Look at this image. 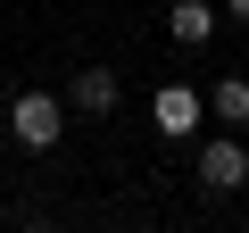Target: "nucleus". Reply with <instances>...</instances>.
Here are the masks:
<instances>
[{"instance_id":"1","label":"nucleus","mask_w":249,"mask_h":233,"mask_svg":"<svg viewBox=\"0 0 249 233\" xmlns=\"http://www.w3.org/2000/svg\"><path fill=\"white\" fill-rule=\"evenodd\" d=\"M9 134H17L25 150H50V142L67 134V100H58V92H17V100H9Z\"/></svg>"},{"instance_id":"2","label":"nucleus","mask_w":249,"mask_h":233,"mask_svg":"<svg viewBox=\"0 0 249 233\" xmlns=\"http://www.w3.org/2000/svg\"><path fill=\"white\" fill-rule=\"evenodd\" d=\"M150 116H158V134H199V92L191 83H158V100H150Z\"/></svg>"},{"instance_id":"3","label":"nucleus","mask_w":249,"mask_h":233,"mask_svg":"<svg viewBox=\"0 0 249 233\" xmlns=\"http://www.w3.org/2000/svg\"><path fill=\"white\" fill-rule=\"evenodd\" d=\"M199 183H208V192H241V183H249V150H241V142H208V150H199Z\"/></svg>"},{"instance_id":"4","label":"nucleus","mask_w":249,"mask_h":233,"mask_svg":"<svg viewBox=\"0 0 249 233\" xmlns=\"http://www.w3.org/2000/svg\"><path fill=\"white\" fill-rule=\"evenodd\" d=\"M67 108H75V116H108V108H116V75H108V67H83L75 92H67Z\"/></svg>"},{"instance_id":"5","label":"nucleus","mask_w":249,"mask_h":233,"mask_svg":"<svg viewBox=\"0 0 249 233\" xmlns=\"http://www.w3.org/2000/svg\"><path fill=\"white\" fill-rule=\"evenodd\" d=\"M166 34L199 50V42H216V9H208V0H175V9H166Z\"/></svg>"},{"instance_id":"6","label":"nucleus","mask_w":249,"mask_h":233,"mask_svg":"<svg viewBox=\"0 0 249 233\" xmlns=\"http://www.w3.org/2000/svg\"><path fill=\"white\" fill-rule=\"evenodd\" d=\"M208 108H216V116H224V125H249V83H241V75H224V83H216V100H208Z\"/></svg>"},{"instance_id":"7","label":"nucleus","mask_w":249,"mask_h":233,"mask_svg":"<svg viewBox=\"0 0 249 233\" xmlns=\"http://www.w3.org/2000/svg\"><path fill=\"white\" fill-rule=\"evenodd\" d=\"M17 233H58V225H42V216H34V225H17Z\"/></svg>"},{"instance_id":"8","label":"nucleus","mask_w":249,"mask_h":233,"mask_svg":"<svg viewBox=\"0 0 249 233\" xmlns=\"http://www.w3.org/2000/svg\"><path fill=\"white\" fill-rule=\"evenodd\" d=\"M224 9H232V17H249V0H224Z\"/></svg>"}]
</instances>
